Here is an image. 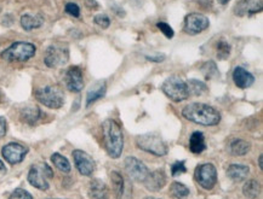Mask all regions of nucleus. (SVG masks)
I'll list each match as a JSON object with an SVG mask.
<instances>
[{
    "instance_id": "4c0bfd02",
    "label": "nucleus",
    "mask_w": 263,
    "mask_h": 199,
    "mask_svg": "<svg viewBox=\"0 0 263 199\" xmlns=\"http://www.w3.org/2000/svg\"><path fill=\"white\" fill-rule=\"evenodd\" d=\"M165 57L164 56H158V57H147L148 60H153V62H157L159 63L161 62V60H164Z\"/></svg>"
},
{
    "instance_id": "ea45409f",
    "label": "nucleus",
    "mask_w": 263,
    "mask_h": 199,
    "mask_svg": "<svg viewBox=\"0 0 263 199\" xmlns=\"http://www.w3.org/2000/svg\"><path fill=\"white\" fill-rule=\"evenodd\" d=\"M262 158H263V156L261 154V156H259V158H258V165H259V169H263V164H262Z\"/></svg>"
},
{
    "instance_id": "a211bd4d",
    "label": "nucleus",
    "mask_w": 263,
    "mask_h": 199,
    "mask_svg": "<svg viewBox=\"0 0 263 199\" xmlns=\"http://www.w3.org/2000/svg\"><path fill=\"white\" fill-rule=\"evenodd\" d=\"M250 168L244 164H231L227 169V176L234 182H240L248 178Z\"/></svg>"
},
{
    "instance_id": "f8f14e48",
    "label": "nucleus",
    "mask_w": 263,
    "mask_h": 199,
    "mask_svg": "<svg viewBox=\"0 0 263 199\" xmlns=\"http://www.w3.org/2000/svg\"><path fill=\"white\" fill-rule=\"evenodd\" d=\"M72 154L74 163H76V167L79 173L84 176H91L95 171V162H93L92 157L82 150H74Z\"/></svg>"
},
{
    "instance_id": "37998d69",
    "label": "nucleus",
    "mask_w": 263,
    "mask_h": 199,
    "mask_svg": "<svg viewBox=\"0 0 263 199\" xmlns=\"http://www.w3.org/2000/svg\"><path fill=\"white\" fill-rule=\"evenodd\" d=\"M0 11H2V8H0Z\"/></svg>"
},
{
    "instance_id": "f704fd0d",
    "label": "nucleus",
    "mask_w": 263,
    "mask_h": 199,
    "mask_svg": "<svg viewBox=\"0 0 263 199\" xmlns=\"http://www.w3.org/2000/svg\"><path fill=\"white\" fill-rule=\"evenodd\" d=\"M157 27L160 29V32L163 33V34H164L165 36H166V38L171 39V38H173V36H174V29L171 28V27L168 26L167 23L159 22V23H157Z\"/></svg>"
},
{
    "instance_id": "bb28decb",
    "label": "nucleus",
    "mask_w": 263,
    "mask_h": 199,
    "mask_svg": "<svg viewBox=\"0 0 263 199\" xmlns=\"http://www.w3.org/2000/svg\"><path fill=\"white\" fill-rule=\"evenodd\" d=\"M170 194L175 199H184L190 195V188L181 182H173L170 186Z\"/></svg>"
},
{
    "instance_id": "6e6552de",
    "label": "nucleus",
    "mask_w": 263,
    "mask_h": 199,
    "mask_svg": "<svg viewBox=\"0 0 263 199\" xmlns=\"http://www.w3.org/2000/svg\"><path fill=\"white\" fill-rule=\"evenodd\" d=\"M194 178L204 190H212L217 182V170L211 163L201 164L195 169Z\"/></svg>"
},
{
    "instance_id": "aec40b11",
    "label": "nucleus",
    "mask_w": 263,
    "mask_h": 199,
    "mask_svg": "<svg viewBox=\"0 0 263 199\" xmlns=\"http://www.w3.org/2000/svg\"><path fill=\"white\" fill-rule=\"evenodd\" d=\"M106 92H107V85L104 82L96 83L95 86L91 87L86 96V106H90L91 104L95 103L96 100L103 98L106 96Z\"/></svg>"
},
{
    "instance_id": "b1692460",
    "label": "nucleus",
    "mask_w": 263,
    "mask_h": 199,
    "mask_svg": "<svg viewBox=\"0 0 263 199\" xmlns=\"http://www.w3.org/2000/svg\"><path fill=\"white\" fill-rule=\"evenodd\" d=\"M40 116H42V113H40L39 107L36 106L25 107L21 111V120L28 124H34L38 122L40 120Z\"/></svg>"
},
{
    "instance_id": "423d86ee",
    "label": "nucleus",
    "mask_w": 263,
    "mask_h": 199,
    "mask_svg": "<svg viewBox=\"0 0 263 199\" xmlns=\"http://www.w3.org/2000/svg\"><path fill=\"white\" fill-rule=\"evenodd\" d=\"M161 91L165 96L170 98L174 102H182L190 97V91H188L187 82H184L180 76H171L164 81L161 85Z\"/></svg>"
},
{
    "instance_id": "a19ab883",
    "label": "nucleus",
    "mask_w": 263,
    "mask_h": 199,
    "mask_svg": "<svg viewBox=\"0 0 263 199\" xmlns=\"http://www.w3.org/2000/svg\"><path fill=\"white\" fill-rule=\"evenodd\" d=\"M229 2V0H218V3H220V4H222V5H224V4H227V3Z\"/></svg>"
},
{
    "instance_id": "9b49d317",
    "label": "nucleus",
    "mask_w": 263,
    "mask_h": 199,
    "mask_svg": "<svg viewBox=\"0 0 263 199\" xmlns=\"http://www.w3.org/2000/svg\"><path fill=\"white\" fill-rule=\"evenodd\" d=\"M210 21L201 13H190L184 19V32L190 35H197L209 28Z\"/></svg>"
},
{
    "instance_id": "c85d7f7f",
    "label": "nucleus",
    "mask_w": 263,
    "mask_h": 199,
    "mask_svg": "<svg viewBox=\"0 0 263 199\" xmlns=\"http://www.w3.org/2000/svg\"><path fill=\"white\" fill-rule=\"evenodd\" d=\"M187 85H188V91H190V96L191 94H193V96H201V94H204L208 90V87L204 82L194 80V79L188 81Z\"/></svg>"
},
{
    "instance_id": "dca6fc26",
    "label": "nucleus",
    "mask_w": 263,
    "mask_h": 199,
    "mask_svg": "<svg viewBox=\"0 0 263 199\" xmlns=\"http://www.w3.org/2000/svg\"><path fill=\"white\" fill-rule=\"evenodd\" d=\"M143 184L148 191L158 192L166 184V175L163 170H156L153 173H149Z\"/></svg>"
},
{
    "instance_id": "412c9836",
    "label": "nucleus",
    "mask_w": 263,
    "mask_h": 199,
    "mask_svg": "<svg viewBox=\"0 0 263 199\" xmlns=\"http://www.w3.org/2000/svg\"><path fill=\"white\" fill-rule=\"evenodd\" d=\"M206 148L205 137L201 131H194L190 139V150L193 153H201Z\"/></svg>"
},
{
    "instance_id": "e433bc0d",
    "label": "nucleus",
    "mask_w": 263,
    "mask_h": 199,
    "mask_svg": "<svg viewBox=\"0 0 263 199\" xmlns=\"http://www.w3.org/2000/svg\"><path fill=\"white\" fill-rule=\"evenodd\" d=\"M6 134V121L4 117H0V139Z\"/></svg>"
},
{
    "instance_id": "ddd939ff",
    "label": "nucleus",
    "mask_w": 263,
    "mask_h": 199,
    "mask_svg": "<svg viewBox=\"0 0 263 199\" xmlns=\"http://www.w3.org/2000/svg\"><path fill=\"white\" fill-rule=\"evenodd\" d=\"M3 157L5 158L6 162L10 164H18L23 161L26 154L28 153V148L22 146L21 144L10 143L3 147Z\"/></svg>"
},
{
    "instance_id": "7c9ffc66",
    "label": "nucleus",
    "mask_w": 263,
    "mask_h": 199,
    "mask_svg": "<svg viewBox=\"0 0 263 199\" xmlns=\"http://www.w3.org/2000/svg\"><path fill=\"white\" fill-rule=\"evenodd\" d=\"M231 51H232V47L229 45L228 41H226V40H220V41H217V57L218 59H226L228 58L229 55H231Z\"/></svg>"
},
{
    "instance_id": "f03ea898",
    "label": "nucleus",
    "mask_w": 263,
    "mask_h": 199,
    "mask_svg": "<svg viewBox=\"0 0 263 199\" xmlns=\"http://www.w3.org/2000/svg\"><path fill=\"white\" fill-rule=\"evenodd\" d=\"M102 133L104 146L108 154L117 160L121 156L124 147L123 130L114 120H106L102 123Z\"/></svg>"
},
{
    "instance_id": "2eb2a0df",
    "label": "nucleus",
    "mask_w": 263,
    "mask_h": 199,
    "mask_svg": "<svg viewBox=\"0 0 263 199\" xmlns=\"http://www.w3.org/2000/svg\"><path fill=\"white\" fill-rule=\"evenodd\" d=\"M262 10L261 0H241L234 8V13L237 16L255 15Z\"/></svg>"
},
{
    "instance_id": "1a4fd4ad",
    "label": "nucleus",
    "mask_w": 263,
    "mask_h": 199,
    "mask_svg": "<svg viewBox=\"0 0 263 199\" xmlns=\"http://www.w3.org/2000/svg\"><path fill=\"white\" fill-rule=\"evenodd\" d=\"M69 59V51L66 46L51 45L46 50L44 62L49 68H59L65 65Z\"/></svg>"
},
{
    "instance_id": "c756f323",
    "label": "nucleus",
    "mask_w": 263,
    "mask_h": 199,
    "mask_svg": "<svg viewBox=\"0 0 263 199\" xmlns=\"http://www.w3.org/2000/svg\"><path fill=\"white\" fill-rule=\"evenodd\" d=\"M201 72H203L205 79L208 80L214 79L215 76L218 75L217 65H216V63L212 62V60H209V62L203 64V67H201Z\"/></svg>"
},
{
    "instance_id": "79ce46f5",
    "label": "nucleus",
    "mask_w": 263,
    "mask_h": 199,
    "mask_svg": "<svg viewBox=\"0 0 263 199\" xmlns=\"http://www.w3.org/2000/svg\"><path fill=\"white\" fill-rule=\"evenodd\" d=\"M146 199H157V198H151V197H148V198H146Z\"/></svg>"
},
{
    "instance_id": "4468645a",
    "label": "nucleus",
    "mask_w": 263,
    "mask_h": 199,
    "mask_svg": "<svg viewBox=\"0 0 263 199\" xmlns=\"http://www.w3.org/2000/svg\"><path fill=\"white\" fill-rule=\"evenodd\" d=\"M66 83L69 91L72 92H80L84 87L83 72L79 67H70L66 73Z\"/></svg>"
},
{
    "instance_id": "f257e3e1",
    "label": "nucleus",
    "mask_w": 263,
    "mask_h": 199,
    "mask_svg": "<svg viewBox=\"0 0 263 199\" xmlns=\"http://www.w3.org/2000/svg\"><path fill=\"white\" fill-rule=\"evenodd\" d=\"M185 120L201 126H216L221 122V115L215 107L203 103H192L182 110Z\"/></svg>"
},
{
    "instance_id": "7ed1b4c3",
    "label": "nucleus",
    "mask_w": 263,
    "mask_h": 199,
    "mask_svg": "<svg viewBox=\"0 0 263 199\" xmlns=\"http://www.w3.org/2000/svg\"><path fill=\"white\" fill-rule=\"evenodd\" d=\"M136 145L140 150L154 156H165L167 153V145L158 133H147L138 136Z\"/></svg>"
},
{
    "instance_id": "f3484780",
    "label": "nucleus",
    "mask_w": 263,
    "mask_h": 199,
    "mask_svg": "<svg viewBox=\"0 0 263 199\" xmlns=\"http://www.w3.org/2000/svg\"><path fill=\"white\" fill-rule=\"evenodd\" d=\"M233 81L239 89H248V87H250L254 83L255 77L246 69L238 67L233 72Z\"/></svg>"
},
{
    "instance_id": "20e7f679",
    "label": "nucleus",
    "mask_w": 263,
    "mask_h": 199,
    "mask_svg": "<svg viewBox=\"0 0 263 199\" xmlns=\"http://www.w3.org/2000/svg\"><path fill=\"white\" fill-rule=\"evenodd\" d=\"M53 178V171L45 162L33 164L28 173V182L38 190H49V180Z\"/></svg>"
},
{
    "instance_id": "4be33fe9",
    "label": "nucleus",
    "mask_w": 263,
    "mask_h": 199,
    "mask_svg": "<svg viewBox=\"0 0 263 199\" xmlns=\"http://www.w3.org/2000/svg\"><path fill=\"white\" fill-rule=\"evenodd\" d=\"M44 19L40 15H29L26 13L21 17V26L25 30H33L43 26Z\"/></svg>"
},
{
    "instance_id": "2f4dec72",
    "label": "nucleus",
    "mask_w": 263,
    "mask_h": 199,
    "mask_svg": "<svg viewBox=\"0 0 263 199\" xmlns=\"http://www.w3.org/2000/svg\"><path fill=\"white\" fill-rule=\"evenodd\" d=\"M185 171H187V168H185L184 161H178L171 167V174H173V176H178V175L183 174Z\"/></svg>"
},
{
    "instance_id": "39448f33",
    "label": "nucleus",
    "mask_w": 263,
    "mask_h": 199,
    "mask_svg": "<svg viewBox=\"0 0 263 199\" xmlns=\"http://www.w3.org/2000/svg\"><path fill=\"white\" fill-rule=\"evenodd\" d=\"M35 46L30 42L17 41L13 42L9 49H6L2 53V58L8 62H27V60L34 57Z\"/></svg>"
},
{
    "instance_id": "473e14b6",
    "label": "nucleus",
    "mask_w": 263,
    "mask_h": 199,
    "mask_svg": "<svg viewBox=\"0 0 263 199\" xmlns=\"http://www.w3.org/2000/svg\"><path fill=\"white\" fill-rule=\"evenodd\" d=\"M9 199H33V197L29 192L23 190V188H16L11 193V195H10Z\"/></svg>"
},
{
    "instance_id": "5701e85b",
    "label": "nucleus",
    "mask_w": 263,
    "mask_h": 199,
    "mask_svg": "<svg viewBox=\"0 0 263 199\" xmlns=\"http://www.w3.org/2000/svg\"><path fill=\"white\" fill-rule=\"evenodd\" d=\"M110 180H112L113 190L116 192L117 199H124V197H125V181H124V178L118 171H112L110 173Z\"/></svg>"
},
{
    "instance_id": "a878e982",
    "label": "nucleus",
    "mask_w": 263,
    "mask_h": 199,
    "mask_svg": "<svg viewBox=\"0 0 263 199\" xmlns=\"http://www.w3.org/2000/svg\"><path fill=\"white\" fill-rule=\"evenodd\" d=\"M259 192H261V185L256 180L246 181L244 187H242V193H244L245 197L250 199L257 198L259 195Z\"/></svg>"
},
{
    "instance_id": "cd10ccee",
    "label": "nucleus",
    "mask_w": 263,
    "mask_h": 199,
    "mask_svg": "<svg viewBox=\"0 0 263 199\" xmlns=\"http://www.w3.org/2000/svg\"><path fill=\"white\" fill-rule=\"evenodd\" d=\"M51 161L53 165H55L60 171H62V173H69L70 169H72V168H70L69 161L67 160L65 156H62V154L53 153L51 156Z\"/></svg>"
},
{
    "instance_id": "58836bf2",
    "label": "nucleus",
    "mask_w": 263,
    "mask_h": 199,
    "mask_svg": "<svg viewBox=\"0 0 263 199\" xmlns=\"http://www.w3.org/2000/svg\"><path fill=\"white\" fill-rule=\"evenodd\" d=\"M6 169H5V165L3 163L2 160H0V173H5Z\"/></svg>"
},
{
    "instance_id": "c9c22d12",
    "label": "nucleus",
    "mask_w": 263,
    "mask_h": 199,
    "mask_svg": "<svg viewBox=\"0 0 263 199\" xmlns=\"http://www.w3.org/2000/svg\"><path fill=\"white\" fill-rule=\"evenodd\" d=\"M95 23L97 26L102 27L103 29H106L110 26V19L106 15H97L95 17Z\"/></svg>"
},
{
    "instance_id": "6ab92c4d",
    "label": "nucleus",
    "mask_w": 263,
    "mask_h": 199,
    "mask_svg": "<svg viewBox=\"0 0 263 199\" xmlns=\"http://www.w3.org/2000/svg\"><path fill=\"white\" fill-rule=\"evenodd\" d=\"M108 188L106 184L100 180H92L89 186L90 199H108Z\"/></svg>"
},
{
    "instance_id": "393cba45",
    "label": "nucleus",
    "mask_w": 263,
    "mask_h": 199,
    "mask_svg": "<svg viewBox=\"0 0 263 199\" xmlns=\"http://www.w3.org/2000/svg\"><path fill=\"white\" fill-rule=\"evenodd\" d=\"M229 150L234 156H244L250 151V144L242 139H234L229 145Z\"/></svg>"
},
{
    "instance_id": "0eeeda50",
    "label": "nucleus",
    "mask_w": 263,
    "mask_h": 199,
    "mask_svg": "<svg viewBox=\"0 0 263 199\" xmlns=\"http://www.w3.org/2000/svg\"><path fill=\"white\" fill-rule=\"evenodd\" d=\"M35 98L40 104L50 109H60L65 104V96L57 86H46L35 91Z\"/></svg>"
},
{
    "instance_id": "9d476101",
    "label": "nucleus",
    "mask_w": 263,
    "mask_h": 199,
    "mask_svg": "<svg viewBox=\"0 0 263 199\" xmlns=\"http://www.w3.org/2000/svg\"><path fill=\"white\" fill-rule=\"evenodd\" d=\"M125 170L131 180L136 182H144L148 175H149V169L146 167V164L142 163L136 157H127L125 160Z\"/></svg>"
},
{
    "instance_id": "72a5a7b5",
    "label": "nucleus",
    "mask_w": 263,
    "mask_h": 199,
    "mask_svg": "<svg viewBox=\"0 0 263 199\" xmlns=\"http://www.w3.org/2000/svg\"><path fill=\"white\" fill-rule=\"evenodd\" d=\"M65 11L68 13V15L73 16V17H79L80 16V9L76 3H67Z\"/></svg>"
}]
</instances>
